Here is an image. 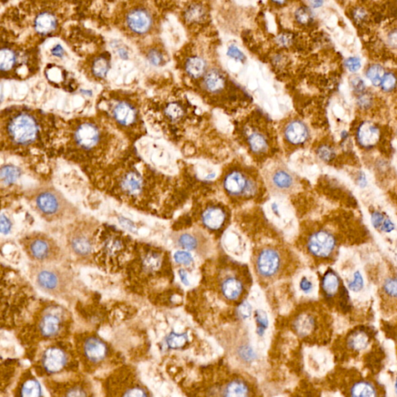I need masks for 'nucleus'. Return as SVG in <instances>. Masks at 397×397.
<instances>
[{"instance_id": "obj_23", "label": "nucleus", "mask_w": 397, "mask_h": 397, "mask_svg": "<svg viewBox=\"0 0 397 397\" xmlns=\"http://www.w3.org/2000/svg\"><path fill=\"white\" fill-rule=\"evenodd\" d=\"M173 240L178 247L187 251H203L207 239L202 232L198 231L193 232H181L174 234Z\"/></svg>"}, {"instance_id": "obj_5", "label": "nucleus", "mask_w": 397, "mask_h": 397, "mask_svg": "<svg viewBox=\"0 0 397 397\" xmlns=\"http://www.w3.org/2000/svg\"><path fill=\"white\" fill-rule=\"evenodd\" d=\"M31 204L37 214L49 222L71 218L76 214V207L55 188L37 189L32 195Z\"/></svg>"}, {"instance_id": "obj_2", "label": "nucleus", "mask_w": 397, "mask_h": 397, "mask_svg": "<svg viewBox=\"0 0 397 397\" xmlns=\"http://www.w3.org/2000/svg\"><path fill=\"white\" fill-rule=\"evenodd\" d=\"M64 122L54 115L26 106H11L1 113L2 152L27 156L34 152L59 154Z\"/></svg>"}, {"instance_id": "obj_37", "label": "nucleus", "mask_w": 397, "mask_h": 397, "mask_svg": "<svg viewBox=\"0 0 397 397\" xmlns=\"http://www.w3.org/2000/svg\"><path fill=\"white\" fill-rule=\"evenodd\" d=\"M20 175V169L12 164H6L1 168V181L2 185H9L13 183Z\"/></svg>"}, {"instance_id": "obj_26", "label": "nucleus", "mask_w": 397, "mask_h": 397, "mask_svg": "<svg viewBox=\"0 0 397 397\" xmlns=\"http://www.w3.org/2000/svg\"><path fill=\"white\" fill-rule=\"evenodd\" d=\"M226 220V214L220 207H210L202 214V222L206 228L217 231L222 228Z\"/></svg>"}, {"instance_id": "obj_3", "label": "nucleus", "mask_w": 397, "mask_h": 397, "mask_svg": "<svg viewBox=\"0 0 397 397\" xmlns=\"http://www.w3.org/2000/svg\"><path fill=\"white\" fill-rule=\"evenodd\" d=\"M97 104L98 114L133 144L145 134L140 99L125 92H113L102 96Z\"/></svg>"}, {"instance_id": "obj_61", "label": "nucleus", "mask_w": 397, "mask_h": 397, "mask_svg": "<svg viewBox=\"0 0 397 397\" xmlns=\"http://www.w3.org/2000/svg\"><path fill=\"white\" fill-rule=\"evenodd\" d=\"M314 8H319L323 4V0H308Z\"/></svg>"}, {"instance_id": "obj_54", "label": "nucleus", "mask_w": 397, "mask_h": 397, "mask_svg": "<svg viewBox=\"0 0 397 397\" xmlns=\"http://www.w3.org/2000/svg\"><path fill=\"white\" fill-rule=\"evenodd\" d=\"M345 66L351 73H355L361 68L360 59L355 58V57L349 58L345 62Z\"/></svg>"}, {"instance_id": "obj_38", "label": "nucleus", "mask_w": 397, "mask_h": 397, "mask_svg": "<svg viewBox=\"0 0 397 397\" xmlns=\"http://www.w3.org/2000/svg\"><path fill=\"white\" fill-rule=\"evenodd\" d=\"M385 71L381 66L373 65L371 66L366 71V76L368 79L372 82L375 86H380L382 80L385 76Z\"/></svg>"}, {"instance_id": "obj_11", "label": "nucleus", "mask_w": 397, "mask_h": 397, "mask_svg": "<svg viewBox=\"0 0 397 397\" xmlns=\"http://www.w3.org/2000/svg\"><path fill=\"white\" fill-rule=\"evenodd\" d=\"M341 391L349 397H378L384 395L386 390L374 379L365 377L355 369H347L344 371Z\"/></svg>"}, {"instance_id": "obj_17", "label": "nucleus", "mask_w": 397, "mask_h": 397, "mask_svg": "<svg viewBox=\"0 0 397 397\" xmlns=\"http://www.w3.org/2000/svg\"><path fill=\"white\" fill-rule=\"evenodd\" d=\"M65 321L66 315L62 308L51 306L44 311L40 317L37 323V330L44 338H55L62 333Z\"/></svg>"}, {"instance_id": "obj_59", "label": "nucleus", "mask_w": 397, "mask_h": 397, "mask_svg": "<svg viewBox=\"0 0 397 397\" xmlns=\"http://www.w3.org/2000/svg\"><path fill=\"white\" fill-rule=\"evenodd\" d=\"M367 96V95H366ZM366 95H362V97L359 98L358 99V103H359V106L361 107L366 108L370 105L371 99H369V98L366 97Z\"/></svg>"}, {"instance_id": "obj_27", "label": "nucleus", "mask_w": 397, "mask_h": 397, "mask_svg": "<svg viewBox=\"0 0 397 397\" xmlns=\"http://www.w3.org/2000/svg\"><path fill=\"white\" fill-rule=\"evenodd\" d=\"M225 85V79L221 72L217 69H211L205 75L203 79V87L206 90L212 93L221 92Z\"/></svg>"}, {"instance_id": "obj_32", "label": "nucleus", "mask_w": 397, "mask_h": 397, "mask_svg": "<svg viewBox=\"0 0 397 397\" xmlns=\"http://www.w3.org/2000/svg\"><path fill=\"white\" fill-rule=\"evenodd\" d=\"M372 224L376 229L384 233H391L395 230V224L389 217L379 211H374L371 215Z\"/></svg>"}, {"instance_id": "obj_62", "label": "nucleus", "mask_w": 397, "mask_h": 397, "mask_svg": "<svg viewBox=\"0 0 397 397\" xmlns=\"http://www.w3.org/2000/svg\"><path fill=\"white\" fill-rule=\"evenodd\" d=\"M272 2H275V4H283L286 2V0H272Z\"/></svg>"}, {"instance_id": "obj_41", "label": "nucleus", "mask_w": 397, "mask_h": 397, "mask_svg": "<svg viewBox=\"0 0 397 397\" xmlns=\"http://www.w3.org/2000/svg\"><path fill=\"white\" fill-rule=\"evenodd\" d=\"M205 12L201 5H193L189 6V9L185 12V18L189 22H199L204 17Z\"/></svg>"}, {"instance_id": "obj_47", "label": "nucleus", "mask_w": 397, "mask_h": 397, "mask_svg": "<svg viewBox=\"0 0 397 397\" xmlns=\"http://www.w3.org/2000/svg\"><path fill=\"white\" fill-rule=\"evenodd\" d=\"M348 287L351 291L355 293L362 290V288L364 287V279L360 272L357 271L355 272L353 279L348 283Z\"/></svg>"}, {"instance_id": "obj_20", "label": "nucleus", "mask_w": 397, "mask_h": 397, "mask_svg": "<svg viewBox=\"0 0 397 397\" xmlns=\"http://www.w3.org/2000/svg\"><path fill=\"white\" fill-rule=\"evenodd\" d=\"M69 362V352L66 348L59 346L47 348L41 358V366L44 373L49 375L62 373L67 367Z\"/></svg>"}, {"instance_id": "obj_31", "label": "nucleus", "mask_w": 397, "mask_h": 397, "mask_svg": "<svg viewBox=\"0 0 397 397\" xmlns=\"http://www.w3.org/2000/svg\"><path fill=\"white\" fill-rule=\"evenodd\" d=\"M19 391L20 397H41L43 395L41 384L34 377L27 378V380H25L20 386Z\"/></svg>"}, {"instance_id": "obj_39", "label": "nucleus", "mask_w": 397, "mask_h": 397, "mask_svg": "<svg viewBox=\"0 0 397 397\" xmlns=\"http://www.w3.org/2000/svg\"><path fill=\"white\" fill-rule=\"evenodd\" d=\"M188 341V336L186 334H178L172 332L166 338V343L168 346L172 349L182 348Z\"/></svg>"}, {"instance_id": "obj_42", "label": "nucleus", "mask_w": 397, "mask_h": 397, "mask_svg": "<svg viewBox=\"0 0 397 397\" xmlns=\"http://www.w3.org/2000/svg\"><path fill=\"white\" fill-rule=\"evenodd\" d=\"M87 390L88 389L86 387L80 384L68 385L62 395L66 397H86L89 395Z\"/></svg>"}, {"instance_id": "obj_46", "label": "nucleus", "mask_w": 397, "mask_h": 397, "mask_svg": "<svg viewBox=\"0 0 397 397\" xmlns=\"http://www.w3.org/2000/svg\"><path fill=\"white\" fill-rule=\"evenodd\" d=\"M383 330H385L386 334L389 338L392 339L395 343L396 348H397V319L391 322H386L384 323Z\"/></svg>"}, {"instance_id": "obj_49", "label": "nucleus", "mask_w": 397, "mask_h": 397, "mask_svg": "<svg viewBox=\"0 0 397 397\" xmlns=\"http://www.w3.org/2000/svg\"><path fill=\"white\" fill-rule=\"evenodd\" d=\"M148 59L154 66H160L163 62L162 54L159 50L152 49L148 52Z\"/></svg>"}, {"instance_id": "obj_24", "label": "nucleus", "mask_w": 397, "mask_h": 397, "mask_svg": "<svg viewBox=\"0 0 397 397\" xmlns=\"http://www.w3.org/2000/svg\"><path fill=\"white\" fill-rule=\"evenodd\" d=\"M380 138V129L372 121H363L358 126L356 131L357 142L363 149H373L379 143Z\"/></svg>"}, {"instance_id": "obj_9", "label": "nucleus", "mask_w": 397, "mask_h": 397, "mask_svg": "<svg viewBox=\"0 0 397 397\" xmlns=\"http://www.w3.org/2000/svg\"><path fill=\"white\" fill-rule=\"evenodd\" d=\"M99 230V223L85 219L75 223L68 234L69 248L80 258H88L93 254L95 236Z\"/></svg>"}, {"instance_id": "obj_16", "label": "nucleus", "mask_w": 397, "mask_h": 397, "mask_svg": "<svg viewBox=\"0 0 397 397\" xmlns=\"http://www.w3.org/2000/svg\"><path fill=\"white\" fill-rule=\"evenodd\" d=\"M113 377L118 380V383L111 381L106 386L108 392L111 393V395L120 397H148L150 395L134 373H125L124 378L123 372H121Z\"/></svg>"}, {"instance_id": "obj_44", "label": "nucleus", "mask_w": 397, "mask_h": 397, "mask_svg": "<svg viewBox=\"0 0 397 397\" xmlns=\"http://www.w3.org/2000/svg\"><path fill=\"white\" fill-rule=\"evenodd\" d=\"M255 320L257 325H258V330L257 333L260 336H262V334L265 333V330L267 328L268 325V316H267L266 313L265 311L258 310L255 311Z\"/></svg>"}, {"instance_id": "obj_8", "label": "nucleus", "mask_w": 397, "mask_h": 397, "mask_svg": "<svg viewBox=\"0 0 397 397\" xmlns=\"http://www.w3.org/2000/svg\"><path fill=\"white\" fill-rule=\"evenodd\" d=\"M376 337L374 328L366 325H358L348 330L338 344L341 360L355 359L359 358L361 354H366V356L373 349Z\"/></svg>"}, {"instance_id": "obj_1", "label": "nucleus", "mask_w": 397, "mask_h": 397, "mask_svg": "<svg viewBox=\"0 0 397 397\" xmlns=\"http://www.w3.org/2000/svg\"><path fill=\"white\" fill-rule=\"evenodd\" d=\"M133 145L97 113L64 122L59 154L92 179L120 160Z\"/></svg>"}, {"instance_id": "obj_10", "label": "nucleus", "mask_w": 397, "mask_h": 397, "mask_svg": "<svg viewBox=\"0 0 397 397\" xmlns=\"http://www.w3.org/2000/svg\"><path fill=\"white\" fill-rule=\"evenodd\" d=\"M320 291L327 305L334 307L337 311L344 315H348L352 311V304L348 289L340 275L332 268H328L322 276Z\"/></svg>"}, {"instance_id": "obj_50", "label": "nucleus", "mask_w": 397, "mask_h": 397, "mask_svg": "<svg viewBox=\"0 0 397 397\" xmlns=\"http://www.w3.org/2000/svg\"><path fill=\"white\" fill-rule=\"evenodd\" d=\"M251 311H252V307L250 305L249 303L244 302L241 303L238 306V315L239 318L241 319H247L251 315Z\"/></svg>"}, {"instance_id": "obj_33", "label": "nucleus", "mask_w": 397, "mask_h": 397, "mask_svg": "<svg viewBox=\"0 0 397 397\" xmlns=\"http://www.w3.org/2000/svg\"><path fill=\"white\" fill-rule=\"evenodd\" d=\"M110 64L107 58L99 56L95 58L91 66V72L94 78L103 79L106 78L108 72L110 70Z\"/></svg>"}, {"instance_id": "obj_48", "label": "nucleus", "mask_w": 397, "mask_h": 397, "mask_svg": "<svg viewBox=\"0 0 397 397\" xmlns=\"http://www.w3.org/2000/svg\"><path fill=\"white\" fill-rule=\"evenodd\" d=\"M174 259L176 263L182 265H190L193 262L192 254L185 251H176L174 254Z\"/></svg>"}, {"instance_id": "obj_45", "label": "nucleus", "mask_w": 397, "mask_h": 397, "mask_svg": "<svg viewBox=\"0 0 397 397\" xmlns=\"http://www.w3.org/2000/svg\"><path fill=\"white\" fill-rule=\"evenodd\" d=\"M397 79L395 75L393 73H386L382 80L380 87L382 90L386 92H390L394 90L397 86Z\"/></svg>"}, {"instance_id": "obj_43", "label": "nucleus", "mask_w": 397, "mask_h": 397, "mask_svg": "<svg viewBox=\"0 0 397 397\" xmlns=\"http://www.w3.org/2000/svg\"><path fill=\"white\" fill-rule=\"evenodd\" d=\"M295 19L300 24H309L313 20V14L308 8L300 7L295 12Z\"/></svg>"}, {"instance_id": "obj_55", "label": "nucleus", "mask_w": 397, "mask_h": 397, "mask_svg": "<svg viewBox=\"0 0 397 397\" xmlns=\"http://www.w3.org/2000/svg\"><path fill=\"white\" fill-rule=\"evenodd\" d=\"M12 224L10 221L3 214L1 216V232L2 235H8L11 231Z\"/></svg>"}, {"instance_id": "obj_60", "label": "nucleus", "mask_w": 397, "mask_h": 397, "mask_svg": "<svg viewBox=\"0 0 397 397\" xmlns=\"http://www.w3.org/2000/svg\"><path fill=\"white\" fill-rule=\"evenodd\" d=\"M178 273H179V276H180L182 283L185 284V286H188L189 283V280H188L187 274H186V272H185L183 269H181V270L178 272Z\"/></svg>"}, {"instance_id": "obj_18", "label": "nucleus", "mask_w": 397, "mask_h": 397, "mask_svg": "<svg viewBox=\"0 0 397 397\" xmlns=\"http://www.w3.org/2000/svg\"><path fill=\"white\" fill-rule=\"evenodd\" d=\"M224 189L233 196L250 197L257 191L255 182L240 171H234L227 175L224 181Z\"/></svg>"}, {"instance_id": "obj_35", "label": "nucleus", "mask_w": 397, "mask_h": 397, "mask_svg": "<svg viewBox=\"0 0 397 397\" xmlns=\"http://www.w3.org/2000/svg\"><path fill=\"white\" fill-rule=\"evenodd\" d=\"M16 62L14 51L7 48L1 49L0 53V69L2 73H10Z\"/></svg>"}, {"instance_id": "obj_63", "label": "nucleus", "mask_w": 397, "mask_h": 397, "mask_svg": "<svg viewBox=\"0 0 397 397\" xmlns=\"http://www.w3.org/2000/svg\"><path fill=\"white\" fill-rule=\"evenodd\" d=\"M394 389H395V392L397 395V376L396 378L395 383H394Z\"/></svg>"}, {"instance_id": "obj_14", "label": "nucleus", "mask_w": 397, "mask_h": 397, "mask_svg": "<svg viewBox=\"0 0 397 397\" xmlns=\"http://www.w3.org/2000/svg\"><path fill=\"white\" fill-rule=\"evenodd\" d=\"M79 355L85 365L96 367L106 361L109 355V348L106 343L96 335H85L81 337L77 345Z\"/></svg>"}, {"instance_id": "obj_36", "label": "nucleus", "mask_w": 397, "mask_h": 397, "mask_svg": "<svg viewBox=\"0 0 397 397\" xmlns=\"http://www.w3.org/2000/svg\"><path fill=\"white\" fill-rule=\"evenodd\" d=\"M247 142L251 151L254 153H263L268 149V141L261 133L254 132L250 134L247 138Z\"/></svg>"}, {"instance_id": "obj_6", "label": "nucleus", "mask_w": 397, "mask_h": 397, "mask_svg": "<svg viewBox=\"0 0 397 397\" xmlns=\"http://www.w3.org/2000/svg\"><path fill=\"white\" fill-rule=\"evenodd\" d=\"M33 275L36 286L49 295L65 297L71 290V274L54 264H37Z\"/></svg>"}, {"instance_id": "obj_29", "label": "nucleus", "mask_w": 397, "mask_h": 397, "mask_svg": "<svg viewBox=\"0 0 397 397\" xmlns=\"http://www.w3.org/2000/svg\"><path fill=\"white\" fill-rule=\"evenodd\" d=\"M223 392L226 397H247L251 390L244 380L235 379L227 384Z\"/></svg>"}, {"instance_id": "obj_22", "label": "nucleus", "mask_w": 397, "mask_h": 397, "mask_svg": "<svg viewBox=\"0 0 397 397\" xmlns=\"http://www.w3.org/2000/svg\"><path fill=\"white\" fill-rule=\"evenodd\" d=\"M380 304L387 315L397 313V275H390L383 280L380 289Z\"/></svg>"}, {"instance_id": "obj_15", "label": "nucleus", "mask_w": 397, "mask_h": 397, "mask_svg": "<svg viewBox=\"0 0 397 397\" xmlns=\"http://www.w3.org/2000/svg\"><path fill=\"white\" fill-rule=\"evenodd\" d=\"M268 190L273 195H288L298 185L297 178L287 167L280 164L272 168L266 176Z\"/></svg>"}, {"instance_id": "obj_25", "label": "nucleus", "mask_w": 397, "mask_h": 397, "mask_svg": "<svg viewBox=\"0 0 397 397\" xmlns=\"http://www.w3.org/2000/svg\"><path fill=\"white\" fill-rule=\"evenodd\" d=\"M284 137L287 142L293 145H302L307 142L310 131L305 123L301 120H291L284 127Z\"/></svg>"}, {"instance_id": "obj_28", "label": "nucleus", "mask_w": 397, "mask_h": 397, "mask_svg": "<svg viewBox=\"0 0 397 397\" xmlns=\"http://www.w3.org/2000/svg\"><path fill=\"white\" fill-rule=\"evenodd\" d=\"M57 20L55 15L50 12H41L34 21V27L38 34L45 35L56 29Z\"/></svg>"}, {"instance_id": "obj_12", "label": "nucleus", "mask_w": 397, "mask_h": 397, "mask_svg": "<svg viewBox=\"0 0 397 397\" xmlns=\"http://www.w3.org/2000/svg\"><path fill=\"white\" fill-rule=\"evenodd\" d=\"M307 252L319 261H330L338 254L337 237L327 230H318L311 234L307 241Z\"/></svg>"}, {"instance_id": "obj_19", "label": "nucleus", "mask_w": 397, "mask_h": 397, "mask_svg": "<svg viewBox=\"0 0 397 397\" xmlns=\"http://www.w3.org/2000/svg\"><path fill=\"white\" fill-rule=\"evenodd\" d=\"M125 22L127 28L137 35L149 34L154 26L152 12L142 6H137L128 11Z\"/></svg>"}, {"instance_id": "obj_40", "label": "nucleus", "mask_w": 397, "mask_h": 397, "mask_svg": "<svg viewBox=\"0 0 397 397\" xmlns=\"http://www.w3.org/2000/svg\"><path fill=\"white\" fill-rule=\"evenodd\" d=\"M164 113L170 120L175 121L182 117L183 110L176 102H169L164 108Z\"/></svg>"}, {"instance_id": "obj_30", "label": "nucleus", "mask_w": 397, "mask_h": 397, "mask_svg": "<svg viewBox=\"0 0 397 397\" xmlns=\"http://www.w3.org/2000/svg\"><path fill=\"white\" fill-rule=\"evenodd\" d=\"M206 70L207 63L200 57H191L185 62V71L192 78H200L205 75Z\"/></svg>"}, {"instance_id": "obj_51", "label": "nucleus", "mask_w": 397, "mask_h": 397, "mask_svg": "<svg viewBox=\"0 0 397 397\" xmlns=\"http://www.w3.org/2000/svg\"><path fill=\"white\" fill-rule=\"evenodd\" d=\"M227 54H228L230 58L235 59V60L240 61V62H244L245 60V56H244V53L235 45L230 46L228 48Z\"/></svg>"}, {"instance_id": "obj_7", "label": "nucleus", "mask_w": 397, "mask_h": 397, "mask_svg": "<svg viewBox=\"0 0 397 397\" xmlns=\"http://www.w3.org/2000/svg\"><path fill=\"white\" fill-rule=\"evenodd\" d=\"M23 251L37 264H55L60 261L62 251L56 240L41 232H32L20 240Z\"/></svg>"}, {"instance_id": "obj_13", "label": "nucleus", "mask_w": 397, "mask_h": 397, "mask_svg": "<svg viewBox=\"0 0 397 397\" xmlns=\"http://www.w3.org/2000/svg\"><path fill=\"white\" fill-rule=\"evenodd\" d=\"M254 265L256 273L261 279H276L283 270V254L275 247L260 249L254 258Z\"/></svg>"}, {"instance_id": "obj_58", "label": "nucleus", "mask_w": 397, "mask_h": 397, "mask_svg": "<svg viewBox=\"0 0 397 397\" xmlns=\"http://www.w3.org/2000/svg\"><path fill=\"white\" fill-rule=\"evenodd\" d=\"M51 54H52L54 56L58 57V58H62L64 54H65V50L61 46L60 44H58V45L54 47V48L51 49Z\"/></svg>"}, {"instance_id": "obj_56", "label": "nucleus", "mask_w": 397, "mask_h": 397, "mask_svg": "<svg viewBox=\"0 0 397 397\" xmlns=\"http://www.w3.org/2000/svg\"><path fill=\"white\" fill-rule=\"evenodd\" d=\"M300 286L301 290H302L304 293H311V292L312 291L313 287H314L312 282L306 277H304L301 279Z\"/></svg>"}, {"instance_id": "obj_57", "label": "nucleus", "mask_w": 397, "mask_h": 397, "mask_svg": "<svg viewBox=\"0 0 397 397\" xmlns=\"http://www.w3.org/2000/svg\"><path fill=\"white\" fill-rule=\"evenodd\" d=\"M387 44L391 48L397 49V30L390 32L387 36Z\"/></svg>"}, {"instance_id": "obj_34", "label": "nucleus", "mask_w": 397, "mask_h": 397, "mask_svg": "<svg viewBox=\"0 0 397 397\" xmlns=\"http://www.w3.org/2000/svg\"><path fill=\"white\" fill-rule=\"evenodd\" d=\"M161 254L156 251H149L142 258V266L144 270L148 272H156L161 266Z\"/></svg>"}, {"instance_id": "obj_52", "label": "nucleus", "mask_w": 397, "mask_h": 397, "mask_svg": "<svg viewBox=\"0 0 397 397\" xmlns=\"http://www.w3.org/2000/svg\"><path fill=\"white\" fill-rule=\"evenodd\" d=\"M293 35L291 33H283L277 37V43L283 48L289 47L293 44Z\"/></svg>"}, {"instance_id": "obj_21", "label": "nucleus", "mask_w": 397, "mask_h": 397, "mask_svg": "<svg viewBox=\"0 0 397 397\" xmlns=\"http://www.w3.org/2000/svg\"><path fill=\"white\" fill-rule=\"evenodd\" d=\"M219 285L221 295L229 301H238L245 293V281L231 269L221 274Z\"/></svg>"}, {"instance_id": "obj_53", "label": "nucleus", "mask_w": 397, "mask_h": 397, "mask_svg": "<svg viewBox=\"0 0 397 397\" xmlns=\"http://www.w3.org/2000/svg\"><path fill=\"white\" fill-rule=\"evenodd\" d=\"M318 156L324 161H329L334 157V151L328 146H322L318 149Z\"/></svg>"}, {"instance_id": "obj_4", "label": "nucleus", "mask_w": 397, "mask_h": 397, "mask_svg": "<svg viewBox=\"0 0 397 397\" xmlns=\"http://www.w3.org/2000/svg\"><path fill=\"white\" fill-rule=\"evenodd\" d=\"M293 330L299 337L311 342H328L332 334L330 315L319 307L302 311L293 321Z\"/></svg>"}]
</instances>
